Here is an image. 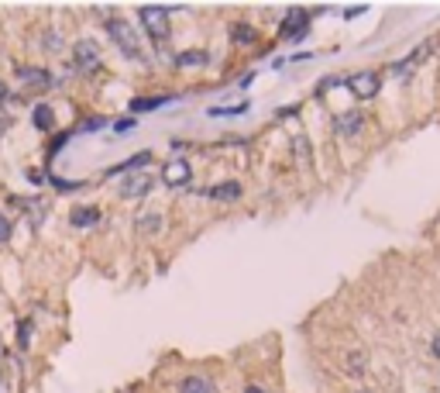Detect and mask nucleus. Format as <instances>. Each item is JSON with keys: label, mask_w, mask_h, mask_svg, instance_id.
I'll use <instances>...</instances> for the list:
<instances>
[{"label": "nucleus", "mask_w": 440, "mask_h": 393, "mask_svg": "<svg viewBox=\"0 0 440 393\" xmlns=\"http://www.w3.org/2000/svg\"><path fill=\"white\" fill-rule=\"evenodd\" d=\"M152 162V152L145 149V152H138V156H131L124 166H114V169H107V176H117V173H131V169H141V166H148Z\"/></svg>", "instance_id": "obj_14"}, {"label": "nucleus", "mask_w": 440, "mask_h": 393, "mask_svg": "<svg viewBox=\"0 0 440 393\" xmlns=\"http://www.w3.org/2000/svg\"><path fill=\"white\" fill-rule=\"evenodd\" d=\"M434 356H437V359H440V335H437V338H434Z\"/></svg>", "instance_id": "obj_26"}, {"label": "nucleus", "mask_w": 440, "mask_h": 393, "mask_svg": "<svg viewBox=\"0 0 440 393\" xmlns=\"http://www.w3.org/2000/svg\"><path fill=\"white\" fill-rule=\"evenodd\" d=\"M110 128H114V135H127V131L134 128V117H121V121H114Z\"/></svg>", "instance_id": "obj_22"}, {"label": "nucleus", "mask_w": 440, "mask_h": 393, "mask_svg": "<svg viewBox=\"0 0 440 393\" xmlns=\"http://www.w3.org/2000/svg\"><path fill=\"white\" fill-rule=\"evenodd\" d=\"M179 393H213V383L206 376H186L179 383Z\"/></svg>", "instance_id": "obj_16"}, {"label": "nucleus", "mask_w": 440, "mask_h": 393, "mask_svg": "<svg viewBox=\"0 0 440 393\" xmlns=\"http://www.w3.org/2000/svg\"><path fill=\"white\" fill-rule=\"evenodd\" d=\"M258 35H255V28L252 24H231V42L234 45H252Z\"/></svg>", "instance_id": "obj_17"}, {"label": "nucleus", "mask_w": 440, "mask_h": 393, "mask_svg": "<svg viewBox=\"0 0 440 393\" xmlns=\"http://www.w3.org/2000/svg\"><path fill=\"white\" fill-rule=\"evenodd\" d=\"M59 42H62L59 35H45V49H52V52H59Z\"/></svg>", "instance_id": "obj_25"}, {"label": "nucleus", "mask_w": 440, "mask_h": 393, "mask_svg": "<svg viewBox=\"0 0 440 393\" xmlns=\"http://www.w3.org/2000/svg\"><path fill=\"white\" fill-rule=\"evenodd\" d=\"M107 35L117 42V49H121L127 59H138V31H134L124 17H110V21H107Z\"/></svg>", "instance_id": "obj_2"}, {"label": "nucleus", "mask_w": 440, "mask_h": 393, "mask_svg": "<svg viewBox=\"0 0 440 393\" xmlns=\"http://www.w3.org/2000/svg\"><path fill=\"white\" fill-rule=\"evenodd\" d=\"M138 21H141V28L152 35L155 45H166V42H169V10H166V7L141 3V7H138Z\"/></svg>", "instance_id": "obj_1"}, {"label": "nucleus", "mask_w": 440, "mask_h": 393, "mask_svg": "<svg viewBox=\"0 0 440 393\" xmlns=\"http://www.w3.org/2000/svg\"><path fill=\"white\" fill-rule=\"evenodd\" d=\"M17 80H21L28 90H49V87H52L49 69H21V73H17Z\"/></svg>", "instance_id": "obj_9"}, {"label": "nucleus", "mask_w": 440, "mask_h": 393, "mask_svg": "<svg viewBox=\"0 0 440 393\" xmlns=\"http://www.w3.org/2000/svg\"><path fill=\"white\" fill-rule=\"evenodd\" d=\"M245 393H265V390H262V387H248Z\"/></svg>", "instance_id": "obj_27"}, {"label": "nucleus", "mask_w": 440, "mask_h": 393, "mask_svg": "<svg viewBox=\"0 0 440 393\" xmlns=\"http://www.w3.org/2000/svg\"><path fill=\"white\" fill-rule=\"evenodd\" d=\"M96 221H100V207H93V203L76 207V210L69 214V224H73V228H93Z\"/></svg>", "instance_id": "obj_11"}, {"label": "nucleus", "mask_w": 440, "mask_h": 393, "mask_svg": "<svg viewBox=\"0 0 440 393\" xmlns=\"http://www.w3.org/2000/svg\"><path fill=\"white\" fill-rule=\"evenodd\" d=\"M3 242H10V217L0 214V245H3Z\"/></svg>", "instance_id": "obj_23"}, {"label": "nucleus", "mask_w": 440, "mask_h": 393, "mask_svg": "<svg viewBox=\"0 0 440 393\" xmlns=\"http://www.w3.org/2000/svg\"><path fill=\"white\" fill-rule=\"evenodd\" d=\"M76 66H80L83 73H89V69H96V66H100V52H96V42H89V38L76 42Z\"/></svg>", "instance_id": "obj_6"}, {"label": "nucleus", "mask_w": 440, "mask_h": 393, "mask_svg": "<svg viewBox=\"0 0 440 393\" xmlns=\"http://www.w3.org/2000/svg\"><path fill=\"white\" fill-rule=\"evenodd\" d=\"M107 124H110L107 117H87V121L80 124V131H83V135H93V131H100V128H107Z\"/></svg>", "instance_id": "obj_20"}, {"label": "nucleus", "mask_w": 440, "mask_h": 393, "mask_svg": "<svg viewBox=\"0 0 440 393\" xmlns=\"http://www.w3.org/2000/svg\"><path fill=\"white\" fill-rule=\"evenodd\" d=\"M162 180H166V187H186L193 180V166L182 156H176V159H169L162 166Z\"/></svg>", "instance_id": "obj_4"}, {"label": "nucleus", "mask_w": 440, "mask_h": 393, "mask_svg": "<svg viewBox=\"0 0 440 393\" xmlns=\"http://www.w3.org/2000/svg\"><path fill=\"white\" fill-rule=\"evenodd\" d=\"M173 97H166V94H155V97H134L131 100V114H148V110H159V107H166Z\"/></svg>", "instance_id": "obj_13"}, {"label": "nucleus", "mask_w": 440, "mask_h": 393, "mask_svg": "<svg viewBox=\"0 0 440 393\" xmlns=\"http://www.w3.org/2000/svg\"><path fill=\"white\" fill-rule=\"evenodd\" d=\"M152 190V176H145V173H138V176H127L124 183H121V196H127V200H134V196H145Z\"/></svg>", "instance_id": "obj_8"}, {"label": "nucleus", "mask_w": 440, "mask_h": 393, "mask_svg": "<svg viewBox=\"0 0 440 393\" xmlns=\"http://www.w3.org/2000/svg\"><path fill=\"white\" fill-rule=\"evenodd\" d=\"M248 103H238V107H210V117H234V114H245Z\"/></svg>", "instance_id": "obj_19"}, {"label": "nucleus", "mask_w": 440, "mask_h": 393, "mask_svg": "<svg viewBox=\"0 0 440 393\" xmlns=\"http://www.w3.org/2000/svg\"><path fill=\"white\" fill-rule=\"evenodd\" d=\"M31 124H35L38 131H52V128H55V110H52L49 103H35V107H31Z\"/></svg>", "instance_id": "obj_10"}, {"label": "nucleus", "mask_w": 440, "mask_h": 393, "mask_svg": "<svg viewBox=\"0 0 440 393\" xmlns=\"http://www.w3.org/2000/svg\"><path fill=\"white\" fill-rule=\"evenodd\" d=\"M206 196H213V200H238V196H241V183L227 180V183H220V187H210Z\"/></svg>", "instance_id": "obj_15"}, {"label": "nucleus", "mask_w": 440, "mask_h": 393, "mask_svg": "<svg viewBox=\"0 0 440 393\" xmlns=\"http://www.w3.org/2000/svg\"><path fill=\"white\" fill-rule=\"evenodd\" d=\"M28 342H31V321H17V345L28 349Z\"/></svg>", "instance_id": "obj_21"}, {"label": "nucleus", "mask_w": 440, "mask_h": 393, "mask_svg": "<svg viewBox=\"0 0 440 393\" xmlns=\"http://www.w3.org/2000/svg\"><path fill=\"white\" fill-rule=\"evenodd\" d=\"M0 100H7V87L3 83H0Z\"/></svg>", "instance_id": "obj_28"}, {"label": "nucleus", "mask_w": 440, "mask_h": 393, "mask_svg": "<svg viewBox=\"0 0 440 393\" xmlns=\"http://www.w3.org/2000/svg\"><path fill=\"white\" fill-rule=\"evenodd\" d=\"M159 228V217H145V221H138V231H155Z\"/></svg>", "instance_id": "obj_24"}, {"label": "nucleus", "mask_w": 440, "mask_h": 393, "mask_svg": "<svg viewBox=\"0 0 440 393\" xmlns=\"http://www.w3.org/2000/svg\"><path fill=\"white\" fill-rule=\"evenodd\" d=\"M306 28H310V14H306V10H289L285 21H282V28H279V35L299 42V38L306 35Z\"/></svg>", "instance_id": "obj_5"}, {"label": "nucleus", "mask_w": 440, "mask_h": 393, "mask_svg": "<svg viewBox=\"0 0 440 393\" xmlns=\"http://www.w3.org/2000/svg\"><path fill=\"white\" fill-rule=\"evenodd\" d=\"M361 128H364V114H361V110H348V114H341V117L334 121V131H337V135H348V138L358 135Z\"/></svg>", "instance_id": "obj_7"}, {"label": "nucleus", "mask_w": 440, "mask_h": 393, "mask_svg": "<svg viewBox=\"0 0 440 393\" xmlns=\"http://www.w3.org/2000/svg\"><path fill=\"white\" fill-rule=\"evenodd\" d=\"M3 128H7V124H3V121H0V135H3Z\"/></svg>", "instance_id": "obj_29"}, {"label": "nucleus", "mask_w": 440, "mask_h": 393, "mask_svg": "<svg viewBox=\"0 0 440 393\" xmlns=\"http://www.w3.org/2000/svg\"><path fill=\"white\" fill-rule=\"evenodd\" d=\"M344 83H348V90H351L358 100H371L378 90H382V76H378V73H371V69L354 73V76H348Z\"/></svg>", "instance_id": "obj_3"}, {"label": "nucleus", "mask_w": 440, "mask_h": 393, "mask_svg": "<svg viewBox=\"0 0 440 393\" xmlns=\"http://www.w3.org/2000/svg\"><path fill=\"white\" fill-rule=\"evenodd\" d=\"M427 52H430V42H423V45H420L416 52H410V56H406L403 62H396V66H392L389 73H392V76H406V73H410V69H413V66H416V62H420V59H423Z\"/></svg>", "instance_id": "obj_12"}, {"label": "nucleus", "mask_w": 440, "mask_h": 393, "mask_svg": "<svg viewBox=\"0 0 440 393\" xmlns=\"http://www.w3.org/2000/svg\"><path fill=\"white\" fill-rule=\"evenodd\" d=\"M210 56L206 52H182V56H176V66H203Z\"/></svg>", "instance_id": "obj_18"}]
</instances>
